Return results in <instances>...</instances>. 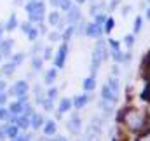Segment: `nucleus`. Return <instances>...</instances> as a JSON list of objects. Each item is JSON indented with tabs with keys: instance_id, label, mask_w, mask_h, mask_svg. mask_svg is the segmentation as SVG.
<instances>
[{
	"instance_id": "obj_1",
	"label": "nucleus",
	"mask_w": 150,
	"mask_h": 141,
	"mask_svg": "<svg viewBox=\"0 0 150 141\" xmlns=\"http://www.w3.org/2000/svg\"><path fill=\"white\" fill-rule=\"evenodd\" d=\"M107 58H108V51L105 49V40L98 38V44H96L94 52H93V61H91V71H93V75H91V77H94V75L98 73L100 65H101Z\"/></svg>"
},
{
	"instance_id": "obj_2",
	"label": "nucleus",
	"mask_w": 150,
	"mask_h": 141,
	"mask_svg": "<svg viewBox=\"0 0 150 141\" xmlns=\"http://www.w3.org/2000/svg\"><path fill=\"white\" fill-rule=\"evenodd\" d=\"M124 120H126V124L131 129H140L143 125V118H142V115L138 111H127V113H124Z\"/></svg>"
},
{
	"instance_id": "obj_3",
	"label": "nucleus",
	"mask_w": 150,
	"mask_h": 141,
	"mask_svg": "<svg viewBox=\"0 0 150 141\" xmlns=\"http://www.w3.org/2000/svg\"><path fill=\"white\" fill-rule=\"evenodd\" d=\"M44 18H45V4L40 0L37 9L32 11V12H28V19H30V23H42Z\"/></svg>"
},
{
	"instance_id": "obj_4",
	"label": "nucleus",
	"mask_w": 150,
	"mask_h": 141,
	"mask_svg": "<svg viewBox=\"0 0 150 141\" xmlns=\"http://www.w3.org/2000/svg\"><path fill=\"white\" fill-rule=\"evenodd\" d=\"M67 129L72 133V134H80V131H82V120L79 118V115L77 113H74L72 115V118L68 120V125H67Z\"/></svg>"
},
{
	"instance_id": "obj_5",
	"label": "nucleus",
	"mask_w": 150,
	"mask_h": 141,
	"mask_svg": "<svg viewBox=\"0 0 150 141\" xmlns=\"http://www.w3.org/2000/svg\"><path fill=\"white\" fill-rule=\"evenodd\" d=\"M67 52H68V45H67V44H63V45L59 47V51H58L56 58H54V65H56V68H63V66H65Z\"/></svg>"
},
{
	"instance_id": "obj_6",
	"label": "nucleus",
	"mask_w": 150,
	"mask_h": 141,
	"mask_svg": "<svg viewBox=\"0 0 150 141\" xmlns=\"http://www.w3.org/2000/svg\"><path fill=\"white\" fill-rule=\"evenodd\" d=\"M26 92H28V84L25 80H19L11 87V94H14V96H21V94H26Z\"/></svg>"
},
{
	"instance_id": "obj_7",
	"label": "nucleus",
	"mask_w": 150,
	"mask_h": 141,
	"mask_svg": "<svg viewBox=\"0 0 150 141\" xmlns=\"http://www.w3.org/2000/svg\"><path fill=\"white\" fill-rule=\"evenodd\" d=\"M101 98H103V101H108V103H115L117 99H119V94H115L112 89L108 87V84L101 89Z\"/></svg>"
},
{
	"instance_id": "obj_8",
	"label": "nucleus",
	"mask_w": 150,
	"mask_h": 141,
	"mask_svg": "<svg viewBox=\"0 0 150 141\" xmlns=\"http://www.w3.org/2000/svg\"><path fill=\"white\" fill-rule=\"evenodd\" d=\"M86 35L93 37V38H100V37H101V25L89 23V25L86 26Z\"/></svg>"
},
{
	"instance_id": "obj_9",
	"label": "nucleus",
	"mask_w": 150,
	"mask_h": 141,
	"mask_svg": "<svg viewBox=\"0 0 150 141\" xmlns=\"http://www.w3.org/2000/svg\"><path fill=\"white\" fill-rule=\"evenodd\" d=\"M67 12H68V14H67V23L74 25V23H77V21L80 19V9H79L77 5H72Z\"/></svg>"
},
{
	"instance_id": "obj_10",
	"label": "nucleus",
	"mask_w": 150,
	"mask_h": 141,
	"mask_svg": "<svg viewBox=\"0 0 150 141\" xmlns=\"http://www.w3.org/2000/svg\"><path fill=\"white\" fill-rule=\"evenodd\" d=\"M44 124H45V120H44L42 115H38V113H33V115H32V118H30V125H32L33 129H40Z\"/></svg>"
},
{
	"instance_id": "obj_11",
	"label": "nucleus",
	"mask_w": 150,
	"mask_h": 141,
	"mask_svg": "<svg viewBox=\"0 0 150 141\" xmlns=\"http://www.w3.org/2000/svg\"><path fill=\"white\" fill-rule=\"evenodd\" d=\"M11 49H12V40L9 38L0 40V54H11Z\"/></svg>"
},
{
	"instance_id": "obj_12",
	"label": "nucleus",
	"mask_w": 150,
	"mask_h": 141,
	"mask_svg": "<svg viewBox=\"0 0 150 141\" xmlns=\"http://www.w3.org/2000/svg\"><path fill=\"white\" fill-rule=\"evenodd\" d=\"M87 101H89V96L87 94H82V96H77L74 99V106L77 108V110H80L82 106H86L87 105Z\"/></svg>"
},
{
	"instance_id": "obj_13",
	"label": "nucleus",
	"mask_w": 150,
	"mask_h": 141,
	"mask_svg": "<svg viewBox=\"0 0 150 141\" xmlns=\"http://www.w3.org/2000/svg\"><path fill=\"white\" fill-rule=\"evenodd\" d=\"M54 133H56V124H54V120L45 122V124H44V134H45V136H54Z\"/></svg>"
},
{
	"instance_id": "obj_14",
	"label": "nucleus",
	"mask_w": 150,
	"mask_h": 141,
	"mask_svg": "<svg viewBox=\"0 0 150 141\" xmlns=\"http://www.w3.org/2000/svg\"><path fill=\"white\" fill-rule=\"evenodd\" d=\"M4 26H5V32H12V30L18 26V18H16V14H12V16L7 19V23H5Z\"/></svg>"
},
{
	"instance_id": "obj_15",
	"label": "nucleus",
	"mask_w": 150,
	"mask_h": 141,
	"mask_svg": "<svg viewBox=\"0 0 150 141\" xmlns=\"http://www.w3.org/2000/svg\"><path fill=\"white\" fill-rule=\"evenodd\" d=\"M72 105H74V103H72L68 98H63V99H61V103H59V108H58V111H59V113H67V111L72 108Z\"/></svg>"
},
{
	"instance_id": "obj_16",
	"label": "nucleus",
	"mask_w": 150,
	"mask_h": 141,
	"mask_svg": "<svg viewBox=\"0 0 150 141\" xmlns=\"http://www.w3.org/2000/svg\"><path fill=\"white\" fill-rule=\"evenodd\" d=\"M82 85H84V89L89 92V91H93V89L96 87V78H94V77H87V78L84 80V84H82Z\"/></svg>"
},
{
	"instance_id": "obj_17",
	"label": "nucleus",
	"mask_w": 150,
	"mask_h": 141,
	"mask_svg": "<svg viewBox=\"0 0 150 141\" xmlns=\"http://www.w3.org/2000/svg\"><path fill=\"white\" fill-rule=\"evenodd\" d=\"M16 124H18V127L26 129V127H30V117H26V115H19Z\"/></svg>"
},
{
	"instance_id": "obj_18",
	"label": "nucleus",
	"mask_w": 150,
	"mask_h": 141,
	"mask_svg": "<svg viewBox=\"0 0 150 141\" xmlns=\"http://www.w3.org/2000/svg\"><path fill=\"white\" fill-rule=\"evenodd\" d=\"M9 111H11L12 115H21V113H23V105H21L19 101H16V103H12V105L9 106Z\"/></svg>"
},
{
	"instance_id": "obj_19",
	"label": "nucleus",
	"mask_w": 150,
	"mask_h": 141,
	"mask_svg": "<svg viewBox=\"0 0 150 141\" xmlns=\"http://www.w3.org/2000/svg\"><path fill=\"white\" fill-rule=\"evenodd\" d=\"M108 87L112 89L115 94H119V91H120V85H119V78H117V77H112V78H108Z\"/></svg>"
},
{
	"instance_id": "obj_20",
	"label": "nucleus",
	"mask_w": 150,
	"mask_h": 141,
	"mask_svg": "<svg viewBox=\"0 0 150 141\" xmlns=\"http://www.w3.org/2000/svg\"><path fill=\"white\" fill-rule=\"evenodd\" d=\"M56 77H58V71L54 70V68H52V70H49V71H47V75H45V84H47V85H52V84H54V80H56Z\"/></svg>"
},
{
	"instance_id": "obj_21",
	"label": "nucleus",
	"mask_w": 150,
	"mask_h": 141,
	"mask_svg": "<svg viewBox=\"0 0 150 141\" xmlns=\"http://www.w3.org/2000/svg\"><path fill=\"white\" fill-rule=\"evenodd\" d=\"M59 21H61V14L59 12H51L49 14V25L51 26H56Z\"/></svg>"
},
{
	"instance_id": "obj_22",
	"label": "nucleus",
	"mask_w": 150,
	"mask_h": 141,
	"mask_svg": "<svg viewBox=\"0 0 150 141\" xmlns=\"http://www.w3.org/2000/svg\"><path fill=\"white\" fill-rule=\"evenodd\" d=\"M110 56L113 58V61H115V63H122V59H124V54L120 52V49H112Z\"/></svg>"
},
{
	"instance_id": "obj_23",
	"label": "nucleus",
	"mask_w": 150,
	"mask_h": 141,
	"mask_svg": "<svg viewBox=\"0 0 150 141\" xmlns=\"http://www.w3.org/2000/svg\"><path fill=\"white\" fill-rule=\"evenodd\" d=\"M14 70H16V65L11 61V63L4 65V68H2V73H4V75H12V73H14Z\"/></svg>"
},
{
	"instance_id": "obj_24",
	"label": "nucleus",
	"mask_w": 150,
	"mask_h": 141,
	"mask_svg": "<svg viewBox=\"0 0 150 141\" xmlns=\"http://www.w3.org/2000/svg\"><path fill=\"white\" fill-rule=\"evenodd\" d=\"M18 124H14V125H7V136L9 138H16L18 136Z\"/></svg>"
},
{
	"instance_id": "obj_25",
	"label": "nucleus",
	"mask_w": 150,
	"mask_h": 141,
	"mask_svg": "<svg viewBox=\"0 0 150 141\" xmlns=\"http://www.w3.org/2000/svg\"><path fill=\"white\" fill-rule=\"evenodd\" d=\"M38 4H40V0H30V2H26V5H25L26 12H32V11H35Z\"/></svg>"
},
{
	"instance_id": "obj_26",
	"label": "nucleus",
	"mask_w": 150,
	"mask_h": 141,
	"mask_svg": "<svg viewBox=\"0 0 150 141\" xmlns=\"http://www.w3.org/2000/svg\"><path fill=\"white\" fill-rule=\"evenodd\" d=\"M74 33H75V26L72 25V26H68V28H67V30L63 32V35H61V38H63V40H68V38H70L72 35H74Z\"/></svg>"
},
{
	"instance_id": "obj_27",
	"label": "nucleus",
	"mask_w": 150,
	"mask_h": 141,
	"mask_svg": "<svg viewBox=\"0 0 150 141\" xmlns=\"http://www.w3.org/2000/svg\"><path fill=\"white\" fill-rule=\"evenodd\" d=\"M105 21H107V16H105L103 12H96V14H94V23H96V25H103Z\"/></svg>"
},
{
	"instance_id": "obj_28",
	"label": "nucleus",
	"mask_w": 150,
	"mask_h": 141,
	"mask_svg": "<svg viewBox=\"0 0 150 141\" xmlns=\"http://www.w3.org/2000/svg\"><path fill=\"white\" fill-rule=\"evenodd\" d=\"M23 59H25V54H23V52H18V54H14V56H12V63H14L16 66H18V65H21V63H23Z\"/></svg>"
},
{
	"instance_id": "obj_29",
	"label": "nucleus",
	"mask_w": 150,
	"mask_h": 141,
	"mask_svg": "<svg viewBox=\"0 0 150 141\" xmlns=\"http://www.w3.org/2000/svg\"><path fill=\"white\" fill-rule=\"evenodd\" d=\"M56 98H58V89H56V87H51V89L47 91V99L54 101Z\"/></svg>"
},
{
	"instance_id": "obj_30",
	"label": "nucleus",
	"mask_w": 150,
	"mask_h": 141,
	"mask_svg": "<svg viewBox=\"0 0 150 141\" xmlns=\"http://www.w3.org/2000/svg\"><path fill=\"white\" fill-rule=\"evenodd\" d=\"M113 25H115V21H113L112 18H108V19L105 21V32H107V33H110L113 30Z\"/></svg>"
},
{
	"instance_id": "obj_31",
	"label": "nucleus",
	"mask_w": 150,
	"mask_h": 141,
	"mask_svg": "<svg viewBox=\"0 0 150 141\" xmlns=\"http://www.w3.org/2000/svg\"><path fill=\"white\" fill-rule=\"evenodd\" d=\"M42 63H44V59H40V58H37V56H35V58L32 59V65H33V70H40V68H42Z\"/></svg>"
},
{
	"instance_id": "obj_32",
	"label": "nucleus",
	"mask_w": 150,
	"mask_h": 141,
	"mask_svg": "<svg viewBox=\"0 0 150 141\" xmlns=\"http://www.w3.org/2000/svg\"><path fill=\"white\" fill-rule=\"evenodd\" d=\"M23 115H26V117H32L33 115V108H32V105H23Z\"/></svg>"
},
{
	"instance_id": "obj_33",
	"label": "nucleus",
	"mask_w": 150,
	"mask_h": 141,
	"mask_svg": "<svg viewBox=\"0 0 150 141\" xmlns=\"http://www.w3.org/2000/svg\"><path fill=\"white\" fill-rule=\"evenodd\" d=\"M77 23H79V28H77L75 32H77V33H86V26H87L86 21H84V19H79Z\"/></svg>"
},
{
	"instance_id": "obj_34",
	"label": "nucleus",
	"mask_w": 150,
	"mask_h": 141,
	"mask_svg": "<svg viewBox=\"0 0 150 141\" xmlns=\"http://www.w3.org/2000/svg\"><path fill=\"white\" fill-rule=\"evenodd\" d=\"M142 23H143V21H142V18L138 16V18L134 19V25H133V26H134V28H133V30H134V33H138V32L142 30Z\"/></svg>"
},
{
	"instance_id": "obj_35",
	"label": "nucleus",
	"mask_w": 150,
	"mask_h": 141,
	"mask_svg": "<svg viewBox=\"0 0 150 141\" xmlns=\"http://www.w3.org/2000/svg\"><path fill=\"white\" fill-rule=\"evenodd\" d=\"M47 37H49L51 42H58V40H61V35H59L58 32H51V33H47Z\"/></svg>"
},
{
	"instance_id": "obj_36",
	"label": "nucleus",
	"mask_w": 150,
	"mask_h": 141,
	"mask_svg": "<svg viewBox=\"0 0 150 141\" xmlns=\"http://www.w3.org/2000/svg\"><path fill=\"white\" fill-rule=\"evenodd\" d=\"M32 28H33V26H32V23H21V32H23V33H26V35H28Z\"/></svg>"
},
{
	"instance_id": "obj_37",
	"label": "nucleus",
	"mask_w": 150,
	"mask_h": 141,
	"mask_svg": "<svg viewBox=\"0 0 150 141\" xmlns=\"http://www.w3.org/2000/svg\"><path fill=\"white\" fill-rule=\"evenodd\" d=\"M72 5H74V4H72V0H61V4H59V7H61L63 11H68Z\"/></svg>"
},
{
	"instance_id": "obj_38",
	"label": "nucleus",
	"mask_w": 150,
	"mask_h": 141,
	"mask_svg": "<svg viewBox=\"0 0 150 141\" xmlns=\"http://www.w3.org/2000/svg\"><path fill=\"white\" fill-rule=\"evenodd\" d=\"M124 42H126V45L131 49V47H133V44H134V37H133V35H126V37H124Z\"/></svg>"
},
{
	"instance_id": "obj_39",
	"label": "nucleus",
	"mask_w": 150,
	"mask_h": 141,
	"mask_svg": "<svg viewBox=\"0 0 150 141\" xmlns=\"http://www.w3.org/2000/svg\"><path fill=\"white\" fill-rule=\"evenodd\" d=\"M9 115H11V113H9L5 108H2V106H0V120H5V118H9Z\"/></svg>"
},
{
	"instance_id": "obj_40",
	"label": "nucleus",
	"mask_w": 150,
	"mask_h": 141,
	"mask_svg": "<svg viewBox=\"0 0 150 141\" xmlns=\"http://www.w3.org/2000/svg\"><path fill=\"white\" fill-rule=\"evenodd\" d=\"M28 37H30V40H35V38L38 37V28H32L30 33H28Z\"/></svg>"
},
{
	"instance_id": "obj_41",
	"label": "nucleus",
	"mask_w": 150,
	"mask_h": 141,
	"mask_svg": "<svg viewBox=\"0 0 150 141\" xmlns=\"http://www.w3.org/2000/svg\"><path fill=\"white\" fill-rule=\"evenodd\" d=\"M52 58V51H51V47H45L44 49V59H51Z\"/></svg>"
},
{
	"instance_id": "obj_42",
	"label": "nucleus",
	"mask_w": 150,
	"mask_h": 141,
	"mask_svg": "<svg viewBox=\"0 0 150 141\" xmlns=\"http://www.w3.org/2000/svg\"><path fill=\"white\" fill-rule=\"evenodd\" d=\"M108 45H110L112 49H119V40H115V38H110V40H108Z\"/></svg>"
},
{
	"instance_id": "obj_43",
	"label": "nucleus",
	"mask_w": 150,
	"mask_h": 141,
	"mask_svg": "<svg viewBox=\"0 0 150 141\" xmlns=\"http://www.w3.org/2000/svg\"><path fill=\"white\" fill-rule=\"evenodd\" d=\"M42 49H44V47H42V44H35V45H33V49H32V52H33V54H38Z\"/></svg>"
},
{
	"instance_id": "obj_44",
	"label": "nucleus",
	"mask_w": 150,
	"mask_h": 141,
	"mask_svg": "<svg viewBox=\"0 0 150 141\" xmlns=\"http://www.w3.org/2000/svg\"><path fill=\"white\" fill-rule=\"evenodd\" d=\"M7 136V125H2L0 127V140H4Z\"/></svg>"
},
{
	"instance_id": "obj_45",
	"label": "nucleus",
	"mask_w": 150,
	"mask_h": 141,
	"mask_svg": "<svg viewBox=\"0 0 150 141\" xmlns=\"http://www.w3.org/2000/svg\"><path fill=\"white\" fill-rule=\"evenodd\" d=\"M119 4H120V0H112V2L108 4V11H113V9L119 5Z\"/></svg>"
},
{
	"instance_id": "obj_46",
	"label": "nucleus",
	"mask_w": 150,
	"mask_h": 141,
	"mask_svg": "<svg viewBox=\"0 0 150 141\" xmlns=\"http://www.w3.org/2000/svg\"><path fill=\"white\" fill-rule=\"evenodd\" d=\"M131 12V5H126V7H122V16H127Z\"/></svg>"
},
{
	"instance_id": "obj_47",
	"label": "nucleus",
	"mask_w": 150,
	"mask_h": 141,
	"mask_svg": "<svg viewBox=\"0 0 150 141\" xmlns=\"http://www.w3.org/2000/svg\"><path fill=\"white\" fill-rule=\"evenodd\" d=\"M38 33H42V35H45V33H47V30H45V26H44L42 23H38Z\"/></svg>"
},
{
	"instance_id": "obj_48",
	"label": "nucleus",
	"mask_w": 150,
	"mask_h": 141,
	"mask_svg": "<svg viewBox=\"0 0 150 141\" xmlns=\"http://www.w3.org/2000/svg\"><path fill=\"white\" fill-rule=\"evenodd\" d=\"M26 99H28V96H26V94H21V96H19V99H18V101H19V103H21V105H25V103H26Z\"/></svg>"
},
{
	"instance_id": "obj_49",
	"label": "nucleus",
	"mask_w": 150,
	"mask_h": 141,
	"mask_svg": "<svg viewBox=\"0 0 150 141\" xmlns=\"http://www.w3.org/2000/svg\"><path fill=\"white\" fill-rule=\"evenodd\" d=\"M119 71H120V68H119V65H115V66L112 68V75H113V77H117V75H119Z\"/></svg>"
},
{
	"instance_id": "obj_50",
	"label": "nucleus",
	"mask_w": 150,
	"mask_h": 141,
	"mask_svg": "<svg viewBox=\"0 0 150 141\" xmlns=\"http://www.w3.org/2000/svg\"><path fill=\"white\" fill-rule=\"evenodd\" d=\"M5 101H7V96H5V94H4V92H0V106L4 105V103H5Z\"/></svg>"
},
{
	"instance_id": "obj_51",
	"label": "nucleus",
	"mask_w": 150,
	"mask_h": 141,
	"mask_svg": "<svg viewBox=\"0 0 150 141\" xmlns=\"http://www.w3.org/2000/svg\"><path fill=\"white\" fill-rule=\"evenodd\" d=\"M59 4H61V0H51V5L52 7H59Z\"/></svg>"
},
{
	"instance_id": "obj_52",
	"label": "nucleus",
	"mask_w": 150,
	"mask_h": 141,
	"mask_svg": "<svg viewBox=\"0 0 150 141\" xmlns=\"http://www.w3.org/2000/svg\"><path fill=\"white\" fill-rule=\"evenodd\" d=\"M4 91H5V82L0 80V92H4Z\"/></svg>"
},
{
	"instance_id": "obj_53",
	"label": "nucleus",
	"mask_w": 150,
	"mask_h": 141,
	"mask_svg": "<svg viewBox=\"0 0 150 141\" xmlns=\"http://www.w3.org/2000/svg\"><path fill=\"white\" fill-rule=\"evenodd\" d=\"M52 141H67V140H65L63 136H56V138H54V140H52Z\"/></svg>"
},
{
	"instance_id": "obj_54",
	"label": "nucleus",
	"mask_w": 150,
	"mask_h": 141,
	"mask_svg": "<svg viewBox=\"0 0 150 141\" xmlns=\"http://www.w3.org/2000/svg\"><path fill=\"white\" fill-rule=\"evenodd\" d=\"M145 14H147V18H149V19H150V7H149V9H147V11H145Z\"/></svg>"
},
{
	"instance_id": "obj_55",
	"label": "nucleus",
	"mask_w": 150,
	"mask_h": 141,
	"mask_svg": "<svg viewBox=\"0 0 150 141\" xmlns=\"http://www.w3.org/2000/svg\"><path fill=\"white\" fill-rule=\"evenodd\" d=\"M4 30H5V26H0V37H2V33H4Z\"/></svg>"
},
{
	"instance_id": "obj_56",
	"label": "nucleus",
	"mask_w": 150,
	"mask_h": 141,
	"mask_svg": "<svg viewBox=\"0 0 150 141\" xmlns=\"http://www.w3.org/2000/svg\"><path fill=\"white\" fill-rule=\"evenodd\" d=\"M75 2H77V4H84L86 0H75Z\"/></svg>"
},
{
	"instance_id": "obj_57",
	"label": "nucleus",
	"mask_w": 150,
	"mask_h": 141,
	"mask_svg": "<svg viewBox=\"0 0 150 141\" xmlns=\"http://www.w3.org/2000/svg\"><path fill=\"white\" fill-rule=\"evenodd\" d=\"M0 61H2V54H0Z\"/></svg>"
},
{
	"instance_id": "obj_58",
	"label": "nucleus",
	"mask_w": 150,
	"mask_h": 141,
	"mask_svg": "<svg viewBox=\"0 0 150 141\" xmlns=\"http://www.w3.org/2000/svg\"><path fill=\"white\" fill-rule=\"evenodd\" d=\"M149 2H150V0H149Z\"/></svg>"
}]
</instances>
